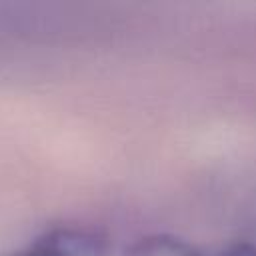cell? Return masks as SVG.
<instances>
[{"label":"cell","mask_w":256,"mask_h":256,"mask_svg":"<svg viewBox=\"0 0 256 256\" xmlns=\"http://www.w3.org/2000/svg\"><path fill=\"white\" fill-rule=\"evenodd\" d=\"M124 256H256V246L234 242L208 250L172 234H150L128 246Z\"/></svg>","instance_id":"7a4b0ae2"},{"label":"cell","mask_w":256,"mask_h":256,"mask_svg":"<svg viewBox=\"0 0 256 256\" xmlns=\"http://www.w3.org/2000/svg\"><path fill=\"white\" fill-rule=\"evenodd\" d=\"M106 238L88 228L62 226L44 232L10 256H106Z\"/></svg>","instance_id":"6da1fadb"}]
</instances>
